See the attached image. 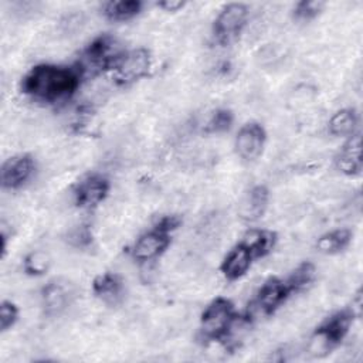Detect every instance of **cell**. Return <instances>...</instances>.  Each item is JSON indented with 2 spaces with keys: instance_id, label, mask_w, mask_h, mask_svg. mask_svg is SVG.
<instances>
[{
  "instance_id": "4fadbf2b",
  "label": "cell",
  "mask_w": 363,
  "mask_h": 363,
  "mask_svg": "<svg viewBox=\"0 0 363 363\" xmlns=\"http://www.w3.org/2000/svg\"><path fill=\"white\" fill-rule=\"evenodd\" d=\"M269 203V190L265 184H255L248 189L240 200L238 217L244 223H255L264 217Z\"/></svg>"
},
{
  "instance_id": "7402d4cb",
  "label": "cell",
  "mask_w": 363,
  "mask_h": 363,
  "mask_svg": "<svg viewBox=\"0 0 363 363\" xmlns=\"http://www.w3.org/2000/svg\"><path fill=\"white\" fill-rule=\"evenodd\" d=\"M234 125V113L228 108H217L208 118L204 132L211 135L225 133Z\"/></svg>"
},
{
  "instance_id": "5b68a950",
  "label": "cell",
  "mask_w": 363,
  "mask_h": 363,
  "mask_svg": "<svg viewBox=\"0 0 363 363\" xmlns=\"http://www.w3.org/2000/svg\"><path fill=\"white\" fill-rule=\"evenodd\" d=\"M123 50L115 37L109 34H101L95 37L82 51V58L77 64L82 74L109 71L115 60Z\"/></svg>"
},
{
  "instance_id": "484cf974",
  "label": "cell",
  "mask_w": 363,
  "mask_h": 363,
  "mask_svg": "<svg viewBox=\"0 0 363 363\" xmlns=\"http://www.w3.org/2000/svg\"><path fill=\"white\" fill-rule=\"evenodd\" d=\"M67 241L71 247L82 250V248H88L92 244L94 235H92V231H91L89 225L81 224V225H77L75 228H72L68 233Z\"/></svg>"
},
{
  "instance_id": "5bb4252c",
  "label": "cell",
  "mask_w": 363,
  "mask_h": 363,
  "mask_svg": "<svg viewBox=\"0 0 363 363\" xmlns=\"http://www.w3.org/2000/svg\"><path fill=\"white\" fill-rule=\"evenodd\" d=\"M336 167L346 176H357L363 169L362 159V136L359 132L347 138L335 157Z\"/></svg>"
},
{
  "instance_id": "30bf717a",
  "label": "cell",
  "mask_w": 363,
  "mask_h": 363,
  "mask_svg": "<svg viewBox=\"0 0 363 363\" xmlns=\"http://www.w3.org/2000/svg\"><path fill=\"white\" fill-rule=\"evenodd\" d=\"M289 295H292V292L285 279L272 277L259 286L254 299V306L262 315H272L289 298Z\"/></svg>"
},
{
  "instance_id": "9c48e42d",
  "label": "cell",
  "mask_w": 363,
  "mask_h": 363,
  "mask_svg": "<svg viewBox=\"0 0 363 363\" xmlns=\"http://www.w3.org/2000/svg\"><path fill=\"white\" fill-rule=\"evenodd\" d=\"M0 173L1 187L4 190H18L33 179L35 162L28 153L14 155L3 162Z\"/></svg>"
},
{
  "instance_id": "52a82bcc",
  "label": "cell",
  "mask_w": 363,
  "mask_h": 363,
  "mask_svg": "<svg viewBox=\"0 0 363 363\" xmlns=\"http://www.w3.org/2000/svg\"><path fill=\"white\" fill-rule=\"evenodd\" d=\"M111 191V182L101 173H88L81 177L74 189V203L79 208H94L101 204Z\"/></svg>"
},
{
  "instance_id": "7a4b0ae2",
  "label": "cell",
  "mask_w": 363,
  "mask_h": 363,
  "mask_svg": "<svg viewBox=\"0 0 363 363\" xmlns=\"http://www.w3.org/2000/svg\"><path fill=\"white\" fill-rule=\"evenodd\" d=\"M356 312L352 308H345L336 311L328 316L312 333L309 340V353L315 357L328 356L333 349H336L343 339L347 336Z\"/></svg>"
},
{
  "instance_id": "6da1fadb",
  "label": "cell",
  "mask_w": 363,
  "mask_h": 363,
  "mask_svg": "<svg viewBox=\"0 0 363 363\" xmlns=\"http://www.w3.org/2000/svg\"><path fill=\"white\" fill-rule=\"evenodd\" d=\"M84 78L79 67L37 64L21 78V92L35 102L57 104L69 99Z\"/></svg>"
},
{
  "instance_id": "3957f363",
  "label": "cell",
  "mask_w": 363,
  "mask_h": 363,
  "mask_svg": "<svg viewBox=\"0 0 363 363\" xmlns=\"http://www.w3.org/2000/svg\"><path fill=\"white\" fill-rule=\"evenodd\" d=\"M238 318L240 313L230 299H213L200 316V337L206 342L227 340Z\"/></svg>"
},
{
  "instance_id": "d4e9b609",
  "label": "cell",
  "mask_w": 363,
  "mask_h": 363,
  "mask_svg": "<svg viewBox=\"0 0 363 363\" xmlns=\"http://www.w3.org/2000/svg\"><path fill=\"white\" fill-rule=\"evenodd\" d=\"M18 315V306L9 299H3L0 303V332L6 333L10 330L17 323Z\"/></svg>"
},
{
  "instance_id": "7c38bea8",
  "label": "cell",
  "mask_w": 363,
  "mask_h": 363,
  "mask_svg": "<svg viewBox=\"0 0 363 363\" xmlns=\"http://www.w3.org/2000/svg\"><path fill=\"white\" fill-rule=\"evenodd\" d=\"M40 296L45 315L57 316L71 305L74 292L68 281L51 279L43 286Z\"/></svg>"
},
{
  "instance_id": "8992f818",
  "label": "cell",
  "mask_w": 363,
  "mask_h": 363,
  "mask_svg": "<svg viewBox=\"0 0 363 363\" xmlns=\"http://www.w3.org/2000/svg\"><path fill=\"white\" fill-rule=\"evenodd\" d=\"M250 10L244 3H228L213 21V37L220 45L234 43L247 26Z\"/></svg>"
},
{
  "instance_id": "2e32d148",
  "label": "cell",
  "mask_w": 363,
  "mask_h": 363,
  "mask_svg": "<svg viewBox=\"0 0 363 363\" xmlns=\"http://www.w3.org/2000/svg\"><path fill=\"white\" fill-rule=\"evenodd\" d=\"M94 295L108 305H116L125 295V282L116 272H102L92 281Z\"/></svg>"
},
{
  "instance_id": "e0dca14e",
  "label": "cell",
  "mask_w": 363,
  "mask_h": 363,
  "mask_svg": "<svg viewBox=\"0 0 363 363\" xmlns=\"http://www.w3.org/2000/svg\"><path fill=\"white\" fill-rule=\"evenodd\" d=\"M240 242L244 244L252 254L254 259H257L268 255L274 250L277 242V234L264 228H251L244 234Z\"/></svg>"
},
{
  "instance_id": "ba28073f",
  "label": "cell",
  "mask_w": 363,
  "mask_h": 363,
  "mask_svg": "<svg viewBox=\"0 0 363 363\" xmlns=\"http://www.w3.org/2000/svg\"><path fill=\"white\" fill-rule=\"evenodd\" d=\"M267 143V130L259 122H247L244 123L234 139V149L238 157L245 162L257 160L265 147Z\"/></svg>"
},
{
  "instance_id": "ac0fdd59",
  "label": "cell",
  "mask_w": 363,
  "mask_h": 363,
  "mask_svg": "<svg viewBox=\"0 0 363 363\" xmlns=\"http://www.w3.org/2000/svg\"><path fill=\"white\" fill-rule=\"evenodd\" d=\"M357 125H359L357 111L354 108H342L330 116L328 122V130L332 136L349 138L357 132Z\"/></svg>"
},
{
  "instance_id": "4316f807",
  "label": "cell",
  "mask_w": 363,
  "mask_h": 363,
  "mask_svg": "<svg viewBox=\"0 0 363 363\" xmlns=\"http://www.w3.org/2000/svg\"><path fill=\"white\" fill-rule=\"evenodd\" d=\"M180 224H182V218H180L179 216L172 214V216H163V217H160V218L156 221V224H155L153 227L157 228V230H160V231H163V233H167V234L172 235V233L176 231V230L180 227Z\"/></svg>"
},
{
  "instance_id": "d6986e66",
  "label": "cell",
  "mask_w": 363,
  "mask_h": 363,
  "mask_svg": "<svg viewBox=\"0 0 363 363\" xmlns=\"http://www.w3.org/2000/svg\"><path fill=\"white\" fill-rule=\"evenodd\" d=\"M143 9L140 0H111L104 3L102 13L106 20L123 23L135 18Z\"/></svg>"
},
{
  "instance_id": "603a6c76",
  "label": "cell",
  "mask_w": 363,
  "mask_h": 363,
  "mask_svg": "<svg viewBox=\"0 0 363 363\" xmlns=\"http://www.w3.org/2000/svg\"><path fill=\"white\" fill-rule=\"evenodd\" d=\"M50 268V258L43 251H31L23 259V269L28 277H43Z\"/></svg>"
},
{
  "instance_id": "ffe728a7",
  "label": "cell",
  "mask_w": 363,
  "mask_h": 363,
  "mask_svg": "<svg viewBox=\"0 0 363 363\" xmlns=\"http://www.w3.org/2000/svg\"><path fill=\"white\" fill-rule=\"evenodd\" d=\"M353 234L349 228H336L322 234L316 241L319 252L326 255H335L345 251L352 242Z\"/></svg>"
},
{
  "instance_id": "8fae6325",
  "label": "cell",
  "mask_w": 363,
  "mask_h": 363,
  "mask_svg": "<svg viewBox=\"0 0 363 363\" xmlns=\"http://www.w3.org/2000/svg\"><path fill=\"white\" fill-rule=\"evenodd\" d=\"M172 235L163 233L157 228H152L143 234H140L133 247H132V257L139 262H147L159 258L170 245Z\"/></svg>"
},
{
  "instance_id": "44dd1931",
  "label": "cell",
  "mask_w": 363,
  "mask_h": 363,
  "mask_svg": "<svg viewBox=\"0 0 363 363\" xmlns=\"http://www.w3.org/2000/svg\"><path fill=\"white\" fill-rule=\"evenodd\" d=\"M315 277H316L315 265L309 261H303L288 275V278H285V282L289 286L291 292L296 294V292L305 291L315 281Z\"/></svg>"
},
{
  "instance_id": "277c9868",
  "label": "cell",
  "mask_w": 363,
  "mask_h": 363,
  "mask_svg": "<svg viewBox=\"0 0 363 363\" xmlns=\"http://www.w3.org/2000/svg\"><path fill=\"white\" fill-rule=\"evenodd\" d=\"M152 55L149 50L139 47L123 50L111 67L113 81L119 86H129L150 74Z\"/></svg>"
},
{
  "instance_id": "83f0119b",
  "label": "cell",
  "mask_w": 363,
  "mask_h": 363,
  "mask_svg": "<svg viewBox=\"0 0 363 363\" xmlns=\"http://www.w3.org/2000/svg\"><path fill=\"white\" fill-rule=\"evenodd\" d=\"M184 6H186V1H182V0H164L157 3V7H160L164 11H179Z\"/></svg>"
},
{
  "instance_id": "9a60e30c",
  "label": "cell",
  "mask_w": 363,
  "mask_h": 363,
  "mask_svg": "<svg viewBox=\"0 0 363 363\" xmlns=\"http://www.w3.org/2000/svg\"><path fill=\"white\" fill-rule=\"evenodd\" d=\"M252 261L254 257L250 250L244 244L238 242L223 258L220 264V271L227 281H238L248 272Z\"/></svg>"
},
{
  "instance_id": "cb8c5ba5",
  "label": "cell",
  "mask_w": 363,
  "mask_h": 363,
  "mask_svg": "<svg viewBox=\"0 0 363 363\" xmlns=\"http://www.w3.org/2000/svg\"><path fill=\"white\" fill-rule=\"evenodd\" d=\"M325 9V3L320 0H301L295 3L292 9L294 18L302 23L315 20Z\"/></svg>"
}]
</instances>
